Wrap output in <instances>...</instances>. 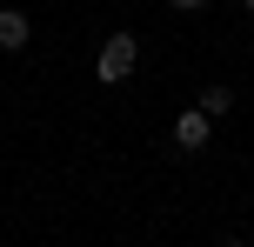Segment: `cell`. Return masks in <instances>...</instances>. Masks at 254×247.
Instances as JSON below:
<instances>
[{
	"instance_id": "6",
	"label": "cell",
	"mask_w": 254,
	"mask_h": 247,
	"mask_svg": "<svg viewBox=\"0 0 254 247\" xmlns=\"http://www.w3.org/2000/svg\"><path fill=\"white\" fill-rule=\"evenodd\" d=\"M248 13H254V0H248Z\"/></svg>"
},
{
	"instance_id": "5",
	"label": "cell",
	"mask_w": 254,
	"mask_h": 247,
	"mask_svg": "<svg viewBox=\"0 0 254 247\" xmlns=\"http://www.w3.org/2000/svg\"><path fill=\"white\" fill-rule=\"evenodd\" d=\"M174 7H181V13H194V7H207V0H174Z\"/></svg>"
},
{
	"instance_id": "4",
	"label": "cell",
	"mask_w": 254,
	"mask_h": 247,
	"mask_svg": "<svg viewBox=\"0 0 254 247\" xmlns=\"http://www.w3.org/2000/svg\"><path fill=\"white\" fill-rule=\"evenodd\" d=\"M194 107H201L207 120H221V114L234 107V94H228V87H201V100H194Z\"/></svg>"
},
{
	"instance_id": "1",
	"label": "cell",
	"mask_w": 254,
	"mask_h": 247,
	"mask_svg": "<svg viewBox=\"0 0 254 247\" xmlns=\"http://www.w3.org/2000/svg\"><path fill=\"white\" fill-rule=\"evenodd\" d=\"M134 67H140V40L134 34H107V47L94 53V80H101V87H121Z\"/></svg>"
},
{
	"instance_id": "2",
	"label": "cell",
	"mask_w": 254,
	"mask_h": 247,
	"mask_svg": "<svg viewBox=\"0 0 254 247\" xmlns=\"http://www.w3.org/2000/svg\"><path fill=\"white\" fill-rule=\"evenodd\" d=\"M207 141H214V120H207L201 107H188V114L174 120V147H181V154H201Z\"/></svg>"
},
{
	"instance_id": "3",
	"label": "cell",
	"mask_w": 254,
	"mask_h": 247,
	"mask_svg": "<svg viewBox=\"0 0 254 247\" xmlns=\"http://www.w3.org/2000/svg\"><path fill=\"white\" fill-rule=\"evenodd\" d=\"M27 34H34V27H27V13H20V7H0V53H20Z\"/></svg>"
}]
</instances>
